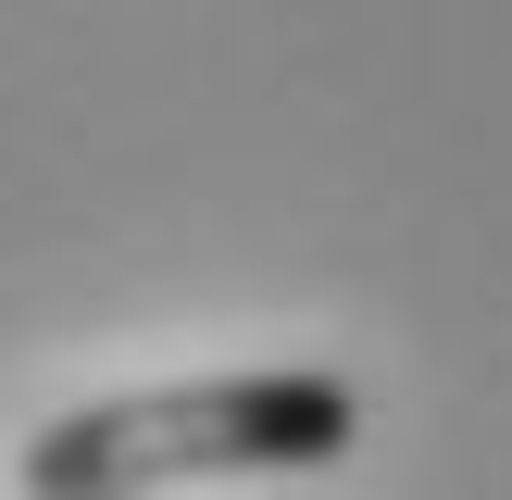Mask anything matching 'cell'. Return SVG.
<instances>
[{"instance_id":"cell-2","label":"cell","mask_w":512,"mask_h":500,"mask_svg":"<svg viewBox=\"0 0 512 500\" xmlns=\"http://www.w3.org/2000/svg\"><path fill=\"white\" fill-rule=\"evenodd\" d=\"M25 500H38V488H25Z\"/></svg>"},{"instance_id":"cell-1","label":"cell","mask_w":512,"mask_h":500,"mask_svg":"<svg viewBox=\"0 0 512 500\" xmlns=\"http://www.w3.org/2000/svg\"><path fill=\"white\" fill-rule=\"evenodd\" d=\"M363 438V400L313 363L275 375H188V388H113L25 438L38 500H150L175 475H313Z\"/></svg>"}]
</instances>
